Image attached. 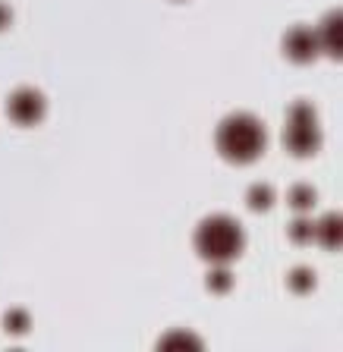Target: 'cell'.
Segmentation results:
<instances>
[{"mask_svg":"<svg viewBox=\"0 0 343 352\" xmlns=\"http://www.w3.org/2000/svg\"><path fill=\"white\" fill-rule=\"evenodd\" d=\"M214 142H218V151L224 154L227 161L249 164L264 151L268 135H264V126L252 113H230L227 120H220L218 132H214Z\"/></svg>","mask_w":343,"mask_h":352,"instance_id":"1","label":"cell"},{"mask_svg":"<svg viewBox=\"0 0 343 352\" xmlns=\"http://www.w3.org/2000/svg\"><path fill=\"white\" fill-rule=\"evenodd\" d=\"M242 227L227 214H211L205 217L196 230V249L211 264H227L242 252Z\"/></svg>","mask_w":343,"mask_h":352,"instance_id":"2","label":"cell"},{"mask_svg":"<svg viewBox=\"0 0 343 352\" xmlns=\"http://www.w3.org/2000/svg\"><path fill=\"white\" fill-rule=\"evenodd\" d=\"M7 113H10V120H16V123H22V126L38 123V120L44 117L41 91H35V88H29V85L16 88L13 95L7 98Z\"/></svg>","mask_w":343,"mask_h":352,"instance_id":"3","label":"cell"},{"mask_svg":"<svg viewBox=\"0 0 343 352\" xmlns=\"http://www.w3.org/2000/svg\"><path fill=\"white\" fill-rule=\"evenodd\" d=\"M284 145H287V151L300 154V157L318 151V145H322V132H318L315 120H287Z\"/></svg>","mask_w":343,"mask_h":352,"instance_id":"4","label":"cell"},{"mask_svg":"<svg viewBox=\"0 0 343 352\" xmlns=\"http://www.w3.org/2000/svg\"><path fill=\"white\" fill-rule=\"evenodd\" d=\"M284 54L290 60H296V63H309V60L318 54V38H315V32L306 29V25H293V29H287Z\"/></svg>","mask_w":343,"mask_h":352,"instance_id":"5","label":"cell"},{"mask_svg":"<svg viewBox=\"0 0 343 352\" xmlns=\"http://www.w3.org/2000/svg\"><path fill=\"white\" fill-rule=\"evenodd\" d=\"M318 51H328L331 57H340V10H331L322 19V29L315 32Z\"/></svg>","mask_w":343,"mask_h":352,"instance_id":"6","label":"cell"},{"mask_svg":"<svg viewBox=\"0 0 343 352\" xmlns=\"http://www.w3.org/2000/svg\"><path fill=\"white\" fill-rule=\"evenodd\" d=\"M315 233H318L322 245H328V249H337V245H340V214H324L322 223L315 227Z\"/></svg>","mask_w":343,"mask_h":352,"instance_id":"7","label":"cell"},{"mask_svg":"<svg viewBox=\"0 0 343 352\" xmlns=\"http://www.w3.org/2000/svg\"><path fill=\"white\" fill-rule=\"evenodd\" d=\"M287 201H290V208H296V211H306V208L315 205V189L306 183H296L287 192Z\"/></svg>","mask_w":343,"mask_h":352,"instance_id":"8","label":"cell"},{"mask_svg":"<svg viewBox=\"0 0 343 352\" xmlns=\"http://www.w3.org/2000/svg\"><path fill=\"white\" fill-rule=\"evenodd\" d=\"M205 283H208L211 293H227L230 283H233V277H230V271H227L224 264H214L211 271H208V277H205Z\"/></svg>","mask_w":343,"mask_h":352,"instance_id":"9","label":"cell"},{"mask_svg":"<svg viewBox=\"0 0 343 352\" xmlns=\"http://www.w3.org/2000/svg\"><path fill=\"white\" fill-rule=\"evenodd\" d=\"M246 198H249V208H256V211H268L271 201H274V192H271V186L258 183V186H249Z\"/></svg>","mask_w":343,"mask_h":352,"instance_id":"10","label":"cell"},{"mask_svg":"<svg viewBox=\"0 0 343 352\" xmlns=\"http://www.w3.org/2000/svg\"><path fill=\"white\" fill-rule=\"evenodd\" d=\"M287 283H290L293 293H309L315 286V274L309 271V267H293L290 277H287Z\"/></svg>","mask_w":343,"mask_h":352,"instance_id":"11","label":"cell"},{"mask_svg":"<svg viewBox=\"0 0 343 352\" xmlns=\"http://www.w3.org/2000/svg\"><path fill=\"white\" fill-rule=\"evenodd\" d=\"M167 346H202V340L192 337V333H183V330H174V333H167V337H161V349H167Z\"/></svg>","mask_w":343,"mask_h":352,"instance_id":"12","label":"cell"},{"mask_svg":"<svg viewBox=\"0 0 343 352\" xmlns=\"http://www.w3.org/2000/svg\"><path fill=\"white\" fill-rule=\"evenodd\" d=\"M315 236V223H309L306 217L302 220H293L290 223V239L293 242H309Z\"/></svg>","mask_w":343,"mask_h":352,"instance_id":"13","label":"cell"},{"mask_svg":"<svg viewBox=\"0 0 343 352\" xmlns=\"http://www.w3.org/2000/svg\"><path fill=\"white\" fill-rule=\"evenodd\" d=\"M3 327H7L10 333H22V330L29 327V315L19 311V308H13V311H7V318H3Z\"/></svg>","mask_w":343,"mask_h":352,"instance_id":"14","label":"cell"},{"mask_svg":"<svg viewBox=\"0 0 343 352\" xmlns=\"http://www.w3.org/2000/svg\"><path fill=\"white\" fill-rule=\"evenodd\" d=\"M287 120H315V107L309 101H296L287 110Z\"/></svg>","mask_w":343,"mask_h":352,"instance_id":"15","label":"cell"},{"mask_svg":"<svg viewBox=\"0 0 343 352\" xmlns=\"http://www.w3.org/2000/svg\"><path fill=\"white\" fill-rule=\"evenodd\" d=\"M7 25H10V7L0 3V29H7Z\"/></svg>","mask_w":343,"mask_h":352,"instance_id":"16","label":"cell"}]
</instances>
